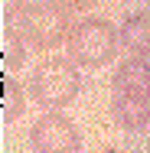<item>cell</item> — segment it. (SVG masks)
Returning <instances> with one entry per match:
<instances>
[{
	"mask_svg": "<svg viewBox=\"0 0 150 153\" xmlns=\"http://www.w3.org/2000/svg\"><path fill=\"white\" fill-rule=\"evenodd\" d=\"M82 91V75L72 59H49L39 62L30 75V94L39 108L59 111L69 101H75Z\"/></svg>",
	"mask_w": 150,
	"mask_h": 153,
	"instance_id": "cell-1",
	"label": "cell"
},
{
	"mask_svg": "<svg viewBox=\"0 0 150 153\" xmlns=\"http://www.w3.org/2000/svg\"><path fill=\"white\" fill-rule=\"evenodd\" d=\"M121 33L108 20H82L69 33V59L82 68H101L118 56Z\"/></svg>",
	"mask_w": 150,
	"mask_h": 153,
	"instance_id": "cell-2",
	"label": "cell"
},
{
	"mask_svg": "<svg viewBox=\"0 0 150 153\" xmlns=\"http://www.w3.org/2000/svg\"><path fill=\"white\" fill-rule=\"evenodd\" d=\"M20 33L26 39V46L33 49H56L62 42H69V10L56 7L52 0H36V3H26V10L20 13Z\"/></svg>",
	"mask_w": 150,
	"mask_h": 153,
	"instance_id": "cell-3",
	"label": "cell"
},
{
	"mask_svg": "<svg viewBox=\"0 0 150 153\" xmlns=\"http://www.w3.org/2000/svg\"><path fill=\"white\" fill-rule=\"evenodd\" d=\"M30 147L36 153H78L82 150V137L75 130V124L65 114H43L30 130Z\"/></svg>",
	"mask_w": 150,
	"mask_h": 153,
	"instance_id": "cell-4",
	"label": "cell"
},
{
	"mask_svg": "<svg viewBox=\"0 0 150 153\" xmlns=\"http://www.w3.org/2000/svg\"><path fill=\"white\" fill-rule=\"evenodd\" d=\"M111 114L124 130H144L150 124V91H114Z\"/></svg>",
	"mask_w": 150,
	"mask_h": 153,
	"instance_id": "cell-5",
	"label": "cell"
},
{
	"mask_svg": "<svg viewBox=\"0 0 150 153\" xmlns=\"http://www.w3.org/2000/svg\"><path fill=\"white\" fill-rule=\"evenodd\" d=\"M114 91H150V62L144 56H131L118 65Z\"/></svg>",
	"mask_w": 150,
	"mask_h": 153,
	"instance_id": "cell-6",
	"label": "cell"
},
{
	"mask_svg": "<svg viewBox=\"0 0 150 153\" xmlns=\"http://www.w3.org/2000/svg\"><path fill=\"white\" fill-rule=\"evenodd\" d=\"M121 46L134 56H147L150 52V13H131L124 23H121Z\"/></svg>",
	"mask_w": 150,
	"mask_h": 153,
	"instance_id": "cell-7",
	"label": "cell"
},
{
	"mask_svg": "<svg viewBox=\"0 0 150 153\" xmlns=\"http://www.w3.org/2000/svg\"><path fill=\"white\" fill-rule=\"evenodd\" d=\"M26 39H23V33L20 26L13 30V26H7L3 36H0V52H3V68L7 72H13V68H20L23 62H26V46H23Z\"/></svg>",
	"mask_w": 150,
	"mask_h": 153,
	"instance_id": "cell-8",
	"label": "cell"
},
{
	"mask_svg": "<svg viewBox=\"0 0 150 153\" xmlns=\"http://www.w3.org/2000/svg\"><path fill=\"white\" fill-rule=\"evenodd\" d=\"M3 121H16L26 108V98H23V85L13 82L10 75H3Z\"/></svg>",
	"mask_w": 150,
	"mask_h": 153,
	"instance_id": "cell-9",
	"label": "cell"
},
{
	"mask_svg": "<svg viewBox=\"0 0 150 153\" xmlns=\"http://www.w3.org/2000/svg\"><path fill=\"white\" fill-rule=\"evenodd\" d=\"M0 10H3L7 26H16L20 23V13L26 10V0H0Z\"/></svg>",
	"mask_w": 150,
	"mask_h": 153,
	"instance_id": "cell-10",
	"label": "cell"
},
{
	"mask_svg": "<svg viewBox=\"0 0 150 153\" xmlns=\"http://www.w3.org/2000/svg\"><path fill=\"white\" fill-rule=\"evenodd\" d=\"M56 7H62V10H69V13H75V10H88V7H95V0H52Z\"/></svg>",
	"mask_w": 150,
	"mask_h": 153,
	"instance_id": "cell-11",
	"label": "cell"
}]
</instances>
